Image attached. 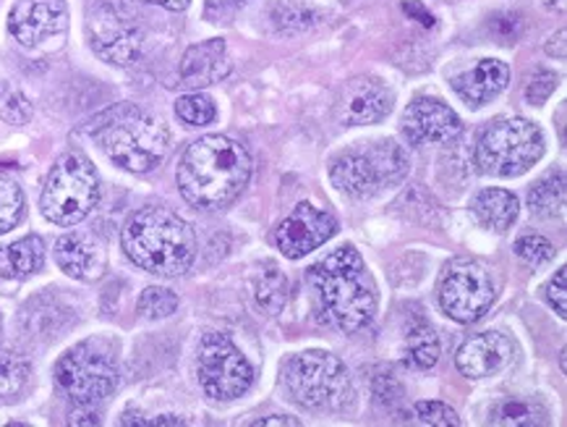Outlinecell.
<instances>
[{
  "mask_svg": "<svg viewBox=\"0 0 567 427\" xmlns=\"http://www.w3.org/2000/svg\"><path fill=\"white\" fill-rule=\"evenodd\" d=\"M100 202V179L94 165L79 152H69L48 173L42 190V215L55 226H76Z\"/></svg>",
  "mask_w": 567,
  "mask_h": 427,
  "instance_id": "6",
  "label": "cell"
},
{
  "mask_svg": "<svg viewBox=\"0 0 567 427\" xmlns=\"http://www.w3.org/2000/svg\"><path fill=\"white\" fill-rule=\"evenodd\" d=\"M254 296L259 307L270 315H280L288 304V278L275 263H265L254 281Z\"/></svg>",
  "mask_w": 567,
  "mask_h": 427,
  "instance_id": "24",
  "label": "cell"
},
{
  "mask_svg": "<svg viewBox=\"0 0 567 427\" xmlns=\"http://www.w3.org/2000/svg\"><path fill=\"white\" fill-rule=\"evenodd\" d=\"M511 82V67L494 58H482L474 69L453 77V90L468 105H486Z\"/></svg>",
  "mask_w": 567,
  "mask_h": 427,
  "instance_id": "19",
  "label": "cell"
},
{
  "mask_svg": "<svg viewBox=\"0 0 567 427\" xmlns=\"http://www.w3.org/2000/svg\"><path fill=\"white\" fill-rule=\"evenodd\" d=\"M121 244L131 263L163 278L184 276L196 260L194 228L168 207H144L131 215Z\"/></svg>",
  "mask_w": 567,
  "mask_h": 427,
  "instance_id": "2",
  "label": "cell"
},
{
  "mask_svg": "<svg viewBox=\"0 0 567 427\" xmlns=\"http://www.w3.org/2000/svg\"><path fill=\"white\" fill-rule=\"evenodd\" d=\"M225 3H241V0H225Z\"/></svg>",
  "mask_w": 567,
  "mask_h": 427,
  "instance_id": "43",
  "label": "cell"
},
{
  "mask_svg": "<svg viewBox=\"0 0 567 427\" xmlns=\"http://www.w3.org/2000/svg\"><path fill=\"white\" fill-rule=\"evenodd\" d=\"M176 179L188 205L220 210L249 184L251 157L241 142L223 134H207L188 144Z\"/></svg>",
  "mask_w": 567,
  "mask_h": 427,
  "instance_id": "1",
  "label": "cell"
},
{
  "mask_svg": "<svg viewBox=\"0 0 567 427\" xmlns=\"http://www.w3.org/2000/svg\"><path fill=\"white\" fill-rule=\"evenodd\" d=\"M286 386L301 407L317 411H346L355 399L348 367L322 349L296 354L286 365Z\"/></svg>",
  "mask_w": 567,
  "mask_h": 427,
  "instance_id": "5",
  "label": "cell"
},
{
  "mask_svg": "<svg viewBox=\"0 0 567 427\" xmlns=\"http://www.w3.org/2000/svg\"><path fill=\"white\" fill-rule=\"evenodd\" d=\"M492 423L494 425H507V427H534V425H547V411L539 404L520 401V399H505L492 407Z\"/></svg>",
  "mask_w": 567,
  "mask_h": 427,
  "instance_id": "26",
  "label": "cell"
},
{
  "mask_svg": "<svg viewBox=\"0 0 567 427\" xmlns=\"http://www.w3.org/2000/svg\"><path fill=\"white\" fill-rule=\"evenodd\" d=\"M0 119L13 126H24L32 119V103L9 82H0Z\"/></svg>",
  "mask_w": 567,
  "mask_h": 427,
  "instance_id": "29",
  "label": "cell"
},
{
  "mask_svg": "<svg viewBox=\"0 0 567 427\" xmlns=\"http://www.w3.org/2000/svg\"><path fill=\"white\" fill-rule=\"evenodd\" d=\"M416 417H419V423H424V425H440V427L461 425V417H457L455 411L442 401H419Z\"/></svg>",
  "mask_w": 567,
  "mask_h": 427,
  "instance_id": "34",
  "label": "cell"
},
{
  "mask_svg": "<svg viewBox=\"0 0 567 427\" xmlns=\"http://www.w3.org/2000/svg\"><path fill=\"white\" fill-rule=\"evenodd\" d=\"M97 423H100V419L90 415V411H86V415H84V411H76V415L71 417V425H97Z\"/></svg>",
  "mask_w": 567,
  "mask_h": 427,
  "instance_id": "41",
  "label": "cell"
},
{
  "mask_svg": "<svg viewBox=\"0 0 567 427\" xmlns=\"http://www.w3.org/2000/svg\"><path fill=\"white\" fill-rule=\"evenodd\" d=\"M515 346L507 336L497 331L478 333L468 338L455 354V365L465 378H492L513 365Z\"/></svg>",
  "mask_w": 567,
  "mask_h": 427,
  "instance_id": "17",
  "label": "cell"
},
{
  "mask_svg": "<svg viewBox=\"0 0 567 427\" xmlns=\"http://www.w3.org/2000/svg\"><path fill=\"white\" fill-rule=\"evenodd\" d=\"M338 221L330 213L319 210L309 202H301L286 221L280 223L278 234H275V244L282 252V257L298 260L309 255L311 250L322 247L327 238L336 236Z\"/></svg>",
  "mask_w": 567,
  "mask_h": 427,
  "instance_id": "13",
  "label": "cell"
},
{
  "mask_svg": "<svg viewBox=\"0 0 567 427\" xmlns=\"http://www.w3.org/2000/svg\"><path fill=\"white\" fill-rule=\"evenodd\" d=\"M461 132V115L434 98H416L403 113V134L411 144L450 142Z\"/></svg>",
  "mask_w": 567,
  "mask_h": 427,
  "instance_id": "15",
  "label": "cell"
},
{
  "mask_svg": "<svg viewBox=\"0 0 567 427\" xmlns=\"http://www.w3.org/2000/svg\"><path fill=\"white\" fill-rule=\"evenodd\" d=\"M65 24L69 13L61 0H19L9 17L13 40L24 48H34L53 34H61Z\"/></svg>",
  "mask_w": 567,
  "mask_h": 427,
  "instance_id": "16",
  "label": "cell"
},
{
  "mask_svg": "<svg viewBox=\"0 0 567 427\" xmlns=\"http://www.w3.org/2000/svg\"><path fill=\"white\" fill-rule=\"evenodd\" d=\"M176 113H178V119L188 126H207V124H213L215 115H217L213 100H209L207 95H199V92H196V95L178 98Z\"/></svg>",
  "mask_w": 567,
  "mask_h": 427,
  "instance_id": "31",
  "label": "cell"
},
{
  "mask_svg": "<svg viewBox=\"0 0 567 427\" xmlns=\"http://www.w3.org/2000/svg\"><path fill=\"white\" fill-rule=\"evenodd\" d=\"M489 29L494 38H497V42H503V45H513V42H518V38L523 34V19L520 13H497V17H492Z\"/></svg>",
  "mask_w": 567,
  "mask_h": 427,
  "instance_id": "35",
  "label": "cell"
},
{
  "mask_svg": "<svg viewBox=\"0 0 567 427\" xmlns=\"http://www.w3.org/2000/svg\"><path fill=\"white\" fill-rule=\"evenodd\" d=\"M199 386L213 401H236L254 383L249 359L223 333H207L199 344Z\"/></svg>",
  "mask_w": 567,
  "mask_h": 427,
  "instance_id": "11",
  "label": "cell"
},
{
  "mask_svg": "<svg viewBox=\"0 0 567 427\" xmlns=\"http://www.w3.org/2000/svg\"><path fill=\"white\" fill-rule=\"evenodd\" d=\"M94 142L115 165L131 173H150L168 157L171 134L155 115L136 105H115L94 121Z\"/></svg>",
  "mask_w": 567,
  "mask_h": 427,
  "instance_id": "4",
  "label": "cell"
},
{
  "mask_svg": "<svg viewBox=\"0 0 567 427\" xmlns=\"http://www.w3.org/2000/svg\"><path fill=\"white\" fill-rule=\"evenodd\" d=\"M392 108V95L380 79L359 77L340 90L336 113L343 126H367L382 121Z\"/></svg>",
  "mask_w": 567,
  "mask_h": 427,
  "instance_id": "14",
  "label": "cell"
},
{
  "mask_svg": "<svg viewBox=\"0 0 567 427\" xmlns=\"http://www.w3.org/2000/svg\"><path fill=\"white\" fill-rule=\"evenodd\" d=\"M440 359V338L432 325L413 323L405 333V362L416 370H432Z\"/></svg>",
  "mask_w": 567,
  "mask_h": 427,
  "instance_id": "23",
  "label": "cell"
},
{
  "mask_svg": "<svg viewBox=\"0 0 567 427\" xmlns=\"http://www.w3.org/2000/svg\"><path fill=\"white\" fill-rule=\"evenodd\" d=\"M55 380L79 407H94L118 386V362L103 342H84L58 359Z\"/></svg>",
  "mask_w": 567,
  "mask_h": 427,
  "instance_id": "9",
  "label": "cell"
},
{
  "mask_svg": "<svg viewBox=\"0 0 567 427\" xmlns=\"http://www.w3.org/2000/svg\"><path fill=\"white\" fill-rule=\"evenodd\" d=\"M86 34L94 53L113 67H131L142 53V29L115 0H92Z\"/></svg>",
  "mask_w": 567,
  "mask_h": 427,
  "instance_id": "12",
  "label": "cell"
},
{
  "mask_svg": "<svg viewBox=\"0 0 567 427\" xmlns=\"http://www.w3.org/2000/svg\"><path fill=\"white\" fill-rule=\"evenodd\" d=\"M559 84V77L551 74V71H536L534 77H530V82L526 84V103L528 105H544L547 100L551 98V92L557 90Z\"/></svg>",
  "mask_w": 567,
  "mask_h": 427,
  "instance_id": "33",
  "label": "cell"
},
{
  "mask_svg": "<svg viewBox=\"0 0 567 427\" xmlns=\"http://www.w3.org/2000/svg\"><path fill=\"white\" fill-rule=\"evenodd\" d=\"M55 263L65 276L76 281H94L105 271V252L97 242L82 234H65L55 244Z\"/></svg>",
  "mask_w": 567,
  "mask_h": 427,
  "instance_id": "20",
  "label": "cell"
},
{
  "mask_svg": "<svg viewBox=\"0 0 567 427\" xmlns=\"http://www.w3.org/2000/svg\"><path fill=\"white\" fill-rule=\"evenodd\" d=\"M147 3L163 6V9H168V11H184L192 0H147Z\"/></svg>",
  "mask_w": 567,
  "mask_h": 427,
  "instance_id": "40",
  "label": "cell"
},
{
  "mask_svg": "<svg viewBox=\"0 0 567 427\" xmlns=\"http://www.w3.org/2000/svg\"><path fill=\"white\" fill-rule=\"evenodd\" d=\"M228 74L230 58L225 40L220 38L192 45L184 53V61H181V84L188 87V90H202V87L220 82Z\"/></svg>",
  "mask_w": 567,
  "mask_h": 427,
  "instance_id": "18",
  "label": "cell"
},
{
  "mask_svg": "<svg viewBox=\"0 0 567 427\" xmlns=\"http://www.w3.org/2000/svg\"><path fill=\"white\" fill-rule=\"evenodd\" d=\"M178 309V296L171 292V288L163 286H150L144 288L140 296V313L147 321H163V317H171Z\"/></svg>",
  "mask_w": 567,
  "mask_h": 427,
  "instance_id": "30",
  "label": "cell"
},
{
  "mask_svg": "<svg viewBox=\"0 0 567 427\" xmlns=\"http://www.w3.org/2000/svg\"><path fill=\"white\" fill-rule=\"evenodd\" d=\"M544 6L551 11H559V13L565 11V0H544Z\"/></svg>",
  "mask_w": 567,
  "mask_h": 427,
  "instance_id": "42",
  "label": "cell"
},
{
  "mask_svg": "<svg viewBox=\"0 0 567 427\" xmlns=\"http://www.w3.org/2000/svg\"><path fill=\"white\" fill-rule=\"evenodd\" d=\"M403 11L409 13V17H416V21H421L424 27H434L432 13H429L421 3H416V0H413V3H403Z\"/></svg>",
  "mask_w": 567,
  "mask_h": 427,
  "instance_id": "37",
  "label": "cell"
},
{
  "mask_svg": "<svg viewBox=\"0 0 567 427\" xmlns=\"http://www.w3.org/2000/svg\"><path fill=\"white\" fill-rule=\"evenodd\" d=\"M257 427H267V425H288V427H298L301 423H298V419H293V417H280V415H275V417H267V419H257V423H254Z\"/></svg>",
  "mask_w": 567,
  "mask_h": 427,
  "instance_id": "39",
  "label": "cell"
},
{
  "mask_svg": "<svg viewBox=\"0 0 567 427\" xmlns=\"http://www.w3.org/2000/svg\"><path fill=\"white\" fill-rule=\"evenodd\" d=\"M547 55H551V58H559V61H563L565 58V29H559L557 34H551V38L547 40Z\"/></svg>",
  "mask_w": 567,
  "mask_h": 427,
  "instance_id": "38",
  "label": "cell"
},
{
  "mask_svg": "<svg viewBox=\"0 0 567 427\" xmlns=\"http://www.w3.org/2000/svg\"><path fill=\"white\" fill-rule=\"evenodd\" d=\"M24 215V192L17 181L0 176V234H9Z\"/></svg>",
  "mask_w": 567,
  "mask_h": 427,
  "instance_id": "28",
  "label": "cell"
},
{
  "mask_svg": "<svg viewBox=\"0 0 567 427\" xmlns=\"http://www.w3.org/2000/svg\"><path fill=\"white\" fill-rule=\"evenodd\" d=\"M494 281L482 263L468 257L450 260L440 276V307L450 321L476 323L489 313L494 302Z\"/></svg>",
  "mask_w": 567,
  "mask_h": 427,
  "instance_id": "10",
  "label": "cell"
},
{
  "mask_svg": "<svg viewBox=\"0 0 567 427\" xmlns=\"http://www.w3.org/2000/svg\"><path fill=\"white\" fill-rule=\"evenodd\" d=\"M29 380V365L17 352L0 349V399H13Z\"/></svg>",
  "mask_w": 567,
  "mask_h": 427,
  "instance_id": "27",
  "label": "cell"
},
{
  "mask_svg": "<svg viewBox=\"0 0 567 427\" xmlns=\"http://www.w3.org/2000/svg\"><path fill=\"white\" fill-rule=\"evenodd\" d=\"M0 333H3V325H0Z\"/></svg>",
  "mask_w": 567,
  "mask_h": 427,
  "instance_id": "44",
  "label": "cell"
},
{
  "mask_svg": "<svg viewBox=\"0 0 567 427\" xmlns=\"http://www.w3.org/2000/svg\"><path fill=\"white\" fill-rule=\"evenodd\" d=\"M319 292L327 321L343 333L367 328L377 313V286L359 250L340 247L330 252L309 273Z\"/></svg>",
  "mask_w": 567,
  "mask_h": 427,
  "instance_id": "3",
  "label": "cell"
},
{
  "mask_svg": "<svg viewBox=\"0 0 567 427\" xmlns=\"http://www.w3.org/2000/svg\"><path fill=\"white\" fill-rule=\"evenodd\" d=\"M542 155V129L526 119H497L476 144V165L484 176H520L539 163Z\"/></svg>",
  "mask_w": 567,
  "mask_h": 427,
  "instance_id": "7",
  "label": "cell"
},
{
  "mask_svg": "<svg viewBox=\"0 0 567 427\" xmlns=\"http://www.w3.org/2000/svg\"><path fill=\"white\" fill-rule=\"evenodd\" d=\"M471 210H474L482 226L492 231H507L518 218L520 202L507 190H484L471 202Z\"/></svg>",
  "mask_w": 567,
  "mask_h": 427,
  "instance_id": "22",
  "label": "cell"
},
{
  "mask_svg": "<svg viewBox=\"0 0 567 427\" xmlns=\"http://www.w3.org/2000/svg\"><path fill=\"white\" fill-rule=\"evenodd\" d=\"M565 278H567V271L565 267H559L557 276L551 278V284L547 286V299L551 307H555V313L559 317H567V292H565Z\"/></svg>",
  "mask_w": 567,
  "mask_h": 427,
  "instance_id": "36",
  "label": "cell"
},
{
  "mask_svg": "<svg viewBox=\"0 0 567 427\" xmlns=\"http://www.w3.org/2000/svg\"><path fill=\"white\" fill-rule=\"evenodd\" d=\"M530 213L539 218H557L565 210V176L563 173H549L534 190L528 192Z\"/></svg>",
  "mask_w": 567,
  "mask_h": 427,
  "instance_id": "25",
  "label": "cell"
},
{
  "mask_svg": "<svg viewBox=\"0 0 567 427\" xmlns=\"http://www.w3.org/2000/svg\"><path fill=\"white\" fill-rule=\"evenodd\" d=\"M515 255H518L520 260H526L528 265H544L555 257V247H551L549 238L530 234V236H523L515 242Z\"/></svg>",
  "mask_w": 567,
  "mask_h": 427,
  "instance_id": "32",
  "label": "cell"
},
{
  "mask_svg": "<svg viewBox=\"0 0 567 427\" xmlns=\"http://www.w3.org/2000/svg\"><path fill=\"white\" fill-rule=\"evenodd\" d=\"M409 173V157L398 142H374L369 150H351L332 161L330 179L340 192L353 200H367L403 181Z\"/></svg>",
  "mask_w": 567,
  "mask_h": 427,
  "instance_id": "8",
  "label": "cell"
},
{
  "mask_svg": "<svg viewBox=\"0 0 567 427\" xmlns=\"http://www.w3.org/2000/svg\"><path fill=\"white\" fill-rule=\"evenodd\" d=\"M45 265V244L40 236H24L11 247L0 250V278L19 281L29 278Z\"/></svg>",
  "mask_w": 567,
  "mask_h": 427,
  "instance_id": "21",
  "label": "cell"
}]
</instances>
